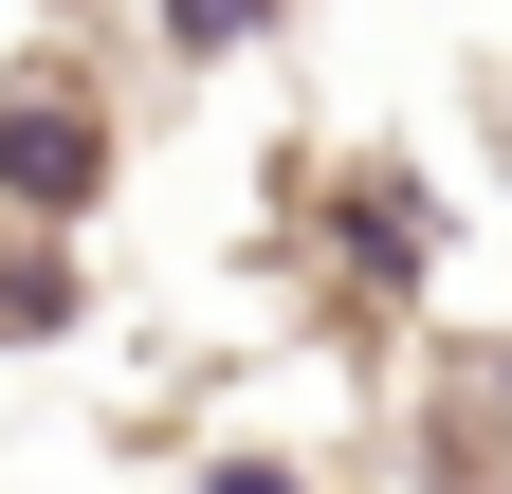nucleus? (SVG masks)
<instances>
[{
    "instance_id": "1",
    "label": "nucleus",
    "mask_w": 512,
    "mask_h": 494,
    "mask_svg": "<svg viewBox=\"0 0 512 494\" xmlns=\"http://www.w3.org/2000/svg\"><path fill=\"white\" fill-rule=\"evenodd\" d=\"M0 183H19V202H92V110L74 92H19L0 110Z\"/></svg>"
}]
</instances>
